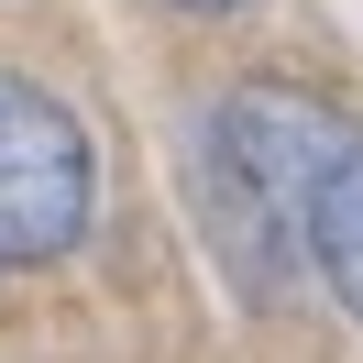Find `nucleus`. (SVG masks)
Masks as SVG:
<instances>
[{
	"instance_id": "1",
	"label": "nucleus",
	"mask_w": 363,
	"mask_h": 363,
	"mask_svg": "<svg viewBox=\"0 0 363 363\" xmlns=\"http://www.w3.org/2000/svg\"><path fill=\"white\" fill-rule=\"evenodd\" d=\"M341 143H352V111H330L308 89H275V77H253V89H231L209 111V143H199L209 231H220L231 275L253 297H275L297 275V220H308V187Z\"/></svg>"
},
{
	"instance_id": "2",
	"label": "nucleus",
	"mask_w": 363,
	"mask_h": 363,
	"mask_svg": "<svg viewBox=\"0 0 363 363\" xmlns=\"http://www.w3.org/2000/svg\"><path fill=\"white\" fill-rule=\"evenodd\" d=\"M99 209V165H89V133L55 89L0 67V264H55L77 253Z\"/></svg>"
},
{
	"instance_id": "3",
	"label": "nucleus",
	"mask_w": 363,
	"mask_h": 363,
	"mask_svg": "<svg viewBox=\"0 0 363 363\" xmlns=\"http://www.w3.org/2000/svg\"><path fill=\"white\" fill-rule=\"evenodd\" d=\"M297 264H319V275H330V297L363 319V121H352V143H341V155L319 165V187H308Z\"/></svg>"
},
{
	"instance_id": "4",
	"label": "nucleus",
	"mask_w": 363,
	"mask_h": 363,
	"mask_svg": "<svg viewBox=\"0 0 363 363\" xmlns=\"http://www.w3.org/2000/svg\"><path fill=\"white\" fill-rule=\"evenodd\" d=\"M177 11H242V0H177Z\"/></svg>"
}]
</instances>
